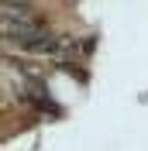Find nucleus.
<instances>
[{"instance_id": "f257e3e1", "label": "nucleus", "mask_w": 148, "mask_h": 151, "mask_svg": "<svg viewBox=\"0 0 148 151\" xmlns=\"http://www.w3.org/2000/svg\"><path fill=\"white\" fill-rule=\"evenodd\" d=\"M4 35L10 41H21V45H38L41 38H48L41 31L35 17H31L24 7H14V4H4Z\"/></svg>"}]
</instances>
